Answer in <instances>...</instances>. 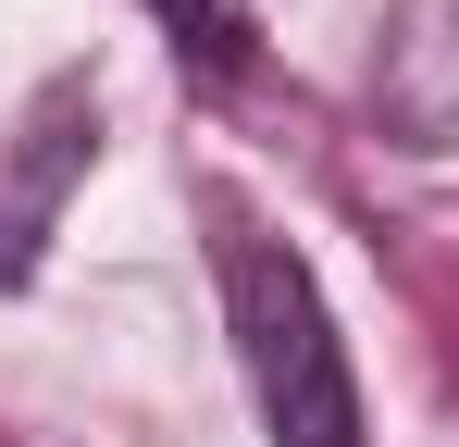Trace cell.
<instances>
[{
  "label": "cell",
  "instance_id": "3957f363",
  "mask_svg": "<svg viewBox=\"0 0 459 447\" xmlns=\"http://www.w3.org/2000/svg\"><path fill=\"white\" fill-rule=\"evenodd\" d=\"M373 100H385V125L410 149H459V0H410L397 13Z\"/></svg>",
  "mask_w": 459,
  "mask_h": 447
},
{
  "label": "cell",
  "instance_id": "6da1fadb",
  "mask_svg": "<svg viewBox=\"0 0 459 447\" xmlns=\"http://www.w3.org/2000/svg\"><path fill=\"white\" fill-rule=\"evenodd\" d=\"M224 323H236V361H248L273 447H360V372H348L335 311L286 236L224 224Z\"/></svg>",
  "mask_w": 459,
  "mask_h": 447
},
{
  "label": "cell",
  "instance_id": "277c9868",
  "mask_svg": "<svg viewBox=\"0 0 459 447\" xmlns=\"http://www.w3.org/2000/svg\"><path fill=\"white\" fill-rule=\"evenodd\" d=\"M161 13H174V25H199V0H161Z\"/></svg>",
  "mask_w": 459,
  "mask_h": 447
},
{
  "label": "cell",
  "instance_id": "7a4b0ae2",
  "mask_svg": "<svg viewBox=\"0 0 459 447\" xmlns=\"http://www.w3.org/2000/svg\"><path fill=\"white\" fill-rule=\"evenodd\" d=\"M87 162H100V87L87 74H50L25 100V125H13V162H0V286L38 274V249H50V224H63Z\"/></svg>",
  "mask_w": 459,
  "mask_h": 447
}]
</instances>
